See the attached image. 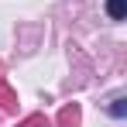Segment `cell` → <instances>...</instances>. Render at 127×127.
Masks as SVG:
<instances>
[{
	"instance_id": "cell-1",
	"label": "cell",
	"mask_w": 127,
	"mask_h": 127,
	"mask_svg": "<svg viewBox=\"0 0 127 127\" xmlns=\"http://www.w3.org/2000/svg\"><path fill=\"white\" fill-rule=\"evenodd\" d=\"M106 14L113 21H124L127 17V0H106Z\"/></svg>"
},
{
	"instance_id": "cell-2",
	"label": "cell",
	"mask_w": 127,
	"mask_h": 127,
	"mask_svg": "<svg viewBox=\"0 0 127 127\" xmlns=\"http://www.w3.org/2000/svg\"><path fill=\"white\" fill-rule=\"evenodd\" d=\"M106 110H110V117H117V120H124V117H127V103H124V96H113Z\"/></svg>"
},
{
	"instance_id": "cell-3",
	"label": "cell",
	"mask_w": 127,
	"mask_h": 127,
	"mask_svg": "<svg viewBox=\"0 0 127 127\" xmlns=\"http://www.w3.org/2000/svg\"><path fill=\"white\" fill-rule=\"evenodd\" d=\"M76 120H79V113H76V106H72V110H65V113H62V124H65V127H69V124L76 127Z\"/></svg>"
}]
</instances>
